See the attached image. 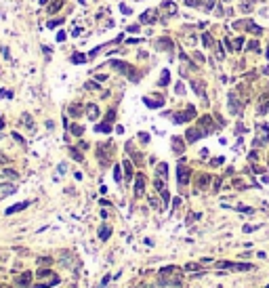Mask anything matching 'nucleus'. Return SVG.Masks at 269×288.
I'll list each match as a JSON object with an SVG mask.
<instances>
[{"label": "nucleus", "instance_id": "obj_1", "mask_svg": "<svg viewBox=\"0 0 269 288\" xmlns=\"http://www.w3.org/2000/svg\"><path fill=\"white\" fill-rule=\"evenodd\" d=\"M109 63H112V67H114V69H118V71H120V74L128 76V78H130V82H137V80H139V71H137L135 67L126 65L124 61H118V59H114V61H109Z\"/></svg>", "mask_w": 269, "mask_h": 288}, {"label": "nucleus", "instance_id": "obj_2", "mask_svg": "<svg viewBox=\"0 0 269 288\" xmlns=\"http://www.w3.org/2000/svg\"><path fill=\"white\" fill-rule=\"evenodd\" d=\"M112 143H99L97 145V158H99V162L105 166L107 164V160H109V156H112Z\"/></svg>", "mask_w": 269, "mask_h": 288}, {"label": "nucleus", "instance_id": "obj_3", "mask_svg": "<svg viewBox=\"0 0 269 288\" xmlns=\"http://www.w3.org/2000/svg\"><path fill=\"white\" fill-rule=\"evenodd\" d=\"M195 116V109L189 105V107H185V112H179V114H175L173 116V120H175V122L177 124H181V122H189V120Z\"/></svg>", "mask_w": 269, "mask_h": 288}, {"label": "nucleus", "instance_id": "obj_4", "mask_svg": "<svg viewBox=\"0 0 269 288\" xmlns=\"http://www.w3.org/2000/svg\"><path fill=\"white\" fill-rule=\"evenodd\" d=\"M221 269H235V271H244V269H252V265H248V263H229V261H221L217 263Z\"/></svg>", "mask_w": 269, "mask_h": 288}, {"label": "nucleus", "instance_id": "obj_5", "mask_svg": "<svg viewBox=\"0 0 269 288\" xmlns=\"http://www.w3.org/2000/svg\"><path fill=\"white\" fill-rule=\"evenodd\" d=\"M204 135H208L202 126H193V128H189L187 133H185V139L189 141V143H193V141H198V139H202Z\"/></svg>", "mask_w": 269, "mask_h": 288}, {"label": "nucleus", "instance_id": "obj_6", "mask_svg": "<svg viewBox=\"0 0 269 288\" xmlns=\"http://www.w3.org/2000/svg\"><path fill=\"white\" fill-rule=\"evenodd\" d=\"M177 177H179V183H181V185H187V183H189L191 171L187 168V166H185L183 162H179V166H177Z\"/></svg>", "mask_w": 269, "mask_h": 288}, {"label": "nucleus", "instance_id": "obj_7", "mask_svg": "<svg viewBox=\"0 0 269 288\" xmlns=\"http://www.w3.org/2000/svg\"><path fill=\"white\" fill-rule=\"evenodd\" d=\"M227 101H229V109H231V114H233V116H240V112H242V107H244V103H242V101H238V97H235V93H229V97H227Z\"/></svg>", "mask_w": 269, "mask_h": 288}, {"label": "nucleus", "instance_id": "obj_8", "mask_svg": "<svg viewBox=\"0 0 269 288\" xmlns=\"http://www.w3.org/2000/svg\"><path fill=\"white\" fill-rule=\"evenodd\" d=\"M191 88L198 93V97L206 99V82L204 80H191Z\"/></svg>", "mask_w": 269, "mask_h": 288}, {"label": "nucleus", "instance_id": "obj_9", "mask_svg": "<svg viewBox=\"0 0 269 288\" xmlns=\"http://www.w3.org/2000/svg\"><path fill=\"white\" fill-rule=\"evenodd\" d=\"M143 191H145V177L143 175H137V179H135V196L141 198Z\"/></svg>", "mask_w": 269, "mask_h": 288}, {"label": "nucleus", "instance_id": "obj_10", "mask_svg": "<svg viewBox=\"0 0 269 288\" xmlns=\"http://www.w3.org/2000/svg\"><path fill=\"white\" fill-rule=\"evenodd\" d=\"M156 46L160 51H170V49H173V40H170V38H160L156 42Z\"/></svg>", "mask_w": 269, "mask_h": 288}, {"label": "nucleus", "instance_id": "obj_11", "mask_svg": "<svg viewBox=\"0 0 269 288\" xmlns=\"http://www.w3.org/2000/svg\"><path fill=\"white\" fill-rule=\"evenodd\" d=\"M210 185V177L208 175H198V181H195V187L198 189H206Z\"/></svg>", "mask_w": 269, "mask_h": 288}, {"label": "nucleus", "instance_id": "obj_12", "mask_svg": "<svg viewBox=\"0 0 269 288\" xmlns=\"http://www.w3.org/2000/svg\"><path fill=\"white\" fill-rule=\"evenodd\" d=\"M267 112H269V93L263 95L259 101V114H267Z\"/></svg>", "mask_w": 269, "mask_h": 288}, {"label": "nucleus", "instance_id": "obj_13", "mask_svg": "<svg viewBox=\"0 0 269 288\" xmlns=\"http://www.w3.org/2000/svg\"><path fill=\"white\" fill-rule=\"evenodd\" d=\"M17 284H19V286H30V284H32V271L21 273V276L17 278Z\"/></svg>", "mask_w": 269, "mask_h": 288}, {"label": "nucleus", "instance_id": "obj_14", "mask_svg": "<svg viewBox=\"0 0 269 288\" xmlns=\"http://www.w3.org/2000/svg\"><path fill=\"white\" fill-rule=\"evenodd\" d=\"M185 145H183V139L181 137H173V152L175 154H183Z\"/></svg>", "mask_w": 269, "mask_h": 288}, {"label": "nucleus", "instance_id": "obj_15", "mask_svg": "<svg viewBox=\"0 0 269 288\" xmlns=\"http://www.w3.org/2000/svg\"><path fill=\"white\" fill-rule=\"evenodd\" d=\"M244 26H246V28H248V32H250V34H254V36H259V34L263 32V30L257 26V23H252L250 19H246V21H244Z\"/></svg>", "mask_w": 269, "mask_h": 288}, {"label": "nucleus", "instance_id": "obj_16", "mask_svg": "<svg viewBox=\"0 0 269 288\" xmlns=\"http://www.w3.org/2000/svg\"><path fill=\"white\" fill-rule=\"evenodd\" d=\"M23 208H28V202H19V204L9 206V208H7V214H15V212H19V210H23Z\"/></svg>", "mask_w": 269, "mask_h": 288}, {"label": "nucleus", "instance_id": "obj_17", "mask_svg": "<svg viewBox=\"0 0 269 288\" xmlns=\"http://www.w3.org/2000/svg\"><path fill=\"white\" fill-rule=\"evenodd\" d=\"M254 2H257V0H242L240 11H242V13H250V11H252V7H254Z\"/></svg>", "mask_w": 269, "mask_h": 288}, {"label": "nucleus", "instance_id": "obj_18", "mask_svg": "<svg viewBox=\"0 0 269 288\" xmlns=\"http://www.w3.org/2000/svg\"><path fill=\"white\" fill-rule=\"evenodd\" d=\"M122 166H124L126 181H130V179H133V162H130V160H124V162H122Z\"/></svg>", "mask_w": 269, "mask_h": 288}, {"label": "nucleus", "instance_id": "obj_19", "mask_svg": "<svg viewBox=\"0 0 269 288\" xmlns=\"http://www.w3.org/2000/svg\"><path fill=\"white\" fill-rule=\"evenodd\" d=\"M69 116H74V118H78V116H82V105L80 103H74V105H69Z\"/></svg>", "mask_w": 269, "mask_h": 288}, {"label": "nucleus", "instance_id": "obj_20", "mask_svg": "<svg viewBox=\"0 0 269 288\" xmlns=\"http://www.w3.org/2000/svg\"><path fill=\"white\" fill-rule=\"evenodd\" d=\"M86 114H88L90 120H97V118H99V107H97V105H88L86 107Z\"/></svg>", "mask_w": 269, "mask_h": 288}, {"label": "nucleus", "instance_id": "obj_21", "mask_svg": "<svg viewBox=\"0 0 269 288\" xmlns=\"http://www.w3.org/2000/svg\"><path fill=\"white\" fill-rule=\"evenodd\" d=\"M112 236V227H107V225H101V229H99V238L103 240V242H105V240Z\"/></svg>", "mask_w": 269, "mask_h": 288}, {"label": "nucleus", "instance_id": "obj_22", "mask_svg": "<svg viewBox=\"0 0 269 288\" xmlns=\"http://www.w3.org/2000/svg\"><path fill=\"white\" fill-rule=\"evenodd\" d=\"M55 284H59V278H57V276H55L51 282H40V284H36L34 288H51V286H55Z\"/></svg>", "mask_w": 269, "mask_h": 288}, {"label": "nucleus", "instance_id": "obj_23", "mask_svg": "<svg viewBox=\"0 0 269 288\" xmlns=\"http://www.w3.org/2000/svg\"><path fill=\"white\" fill-rule=\"evenodd\" d=\"M152 21H156L154 11H145V15H141V23H152Z\"/></svg>", "mask_w": 269, "mask_h": 288}, {"label": "nucleus", "instance_id": "obj_24", "mask_svg": "<svg viewBox=\"0 0 269 288\" xmlns=\"http://www.w3.org/2000/svg\"><path fill=\"white\" fill-rule=\"evenodd\" d=\"M160 9H164V11H170V15H173V13H177V4H175V2H162V4H160Z\"/></svg>", "mask_w": 269, "mask_h": 288}, {"label": "nucleus", "instance_id": "obj_25", "mask_svg": "<svg viewBox=\"0 0 269 288\" xmlns=\"http://www.w3.org/2000/svg\"><path fill=\"white\" fill-rule=\"evenodd\" d=\"M95 131H99V133H109V131H112V124H109V122H101V124H97Z\"/></svg>", "mask_w": 269, "mask_h": 288}, {"label": "nucleus", "instance_id": "obj_26", "mask_svg": "<svg viewBox=\"0 0 269 288\" xmlns=\"http://www.w3.org/2000/svg\"><path fill=\"white\" fill-rule=\"evenodd\" d=\"M166 173H168V166L162 162L160 166H158V177H162V179H166Z\"/></svg>", "mask_w": 269, "mask_h": 288}, {"label": "nucleus", "instance_id": "obj_27", "mask_svg": "<svg viewBox=\"0 0 269 288\" xmlns=\"http://www.w3.org/2000/svg\"><path fill=\"white\" fill-rule=\"evenodd\" d=\"M51 263H53V259H51V257H40V259H38V265H40V267H42V265H44V267H48Z\"/></svg>", "mask_w": 269, "mask_h": 288}, {"label": "nucleus", "instance_id": "obj_28", "mask_svg": "<svg viewBox=\"0 0 269 288\" xmlns=\"http://www.w3.org/2000/svg\"><path fill=\"white\" fill-rule=\"evenodd\" d=\"M61 4H63V2H61V0H55V2H53L51 7H48V13H57V11L61 9Z\"/></svg>", "mask_w": 269, "mask_h": 288}, {"label": "nucleus", "instance_id": "obj_29", "mask_svg": "<svg viewBox=\"0 0 269 288\" xmlns=\"http://www.w3.org/2000/svg\"><path fill=\"white\" fill-rule=\"evenodd\" d=\"M69 154H71V158H76L78 162H84V158H82V154H80L78 149H74V147H69Z\"/></svg>", "mask_w": 269, "mask_h": 288}, {"label": "nucleus", "instance_id": "obj_30", "mask_svg": "<svg viewBox=\"0 0 269 288\" xmlns=\"http://www.w3.org/2000/svg\"><path fill=\"white\" fill-rule=\"evenodd\" d=\"M71 61H74V63H84V61H86V55H82V53H76L74 57H71Z\"/></svg>", "mask_w": 269, "mask_h": 288}, {"label": "nucleus", "instance_id": "obj_31", "mask_svg": "<svg viewBox=\"0 0 269 288\" xmlns=\"http://www.w3.org/2000/svg\"><path fill=\"white\" fill-rule=\"evenodd\" d=\"M242 44H244V38H235V40H233V44H231V51L242 49Z\"/></svg>", "mask_w": 269, "mask_h": 288}, {"label": "nucleus", "instance_id": "obj_32", "mask_svg": "<svg viewBox=\"0 0 269 288\" xmlns=\"http://www.w3.org/2000/svg\"><path fill=\"white\" fill-rule=\"evenodd\" d=\"M143 101H145V105H149V107H160V105H162V99H160V101H152V99L145 97Z\"/></svg>", "mask_w": 269, "mask_h": 288}, {"label": "nucleus", "instance_id": "obj_33", "mask_svg": "<svg viewBox=\"0 0 269 288\" xmlns=\"http://www.w3.org/2000/svg\"><path fill=\"white\" fill-rule=\"evenodd\" d=\"M38 276H40V278H55V273H53V271H48V269H42V267H40Z\"/></svg>", "mask_w": 269, "mask_h": 288}, {"label": "nucleus", "instance_id": "obj_34", "mask_svg": "<svg viewBox=\"0 0 269 288\" xmlns=\"http://www.w3.org/2000/svg\"><path fill=\"white\" fill-rule=\"evenodd\" d=\"M71 133H74L76 137H80V135L84 133V128H82V126H78V124H71Z\"/></svg>", "mask_w": 269, "mask_h": 288}, {"label": "nucleus", "instance_id": "obj_35", "mask_svg": "<svg viewBox=\"0 0 269 288\" xmlns=\"http://www.w3.org/2000/svg\"><path fill=\"white\" fill-rule=\"evenodd\" d=\"M160 84H162V86H166V84H168V69H164V71H162V80H160Z\"/></svg>", "mask_w": 269, "mask_h": 288}, {"label": "nucleus", "instance_id": "obj_36", "mask_svg": "<svg viewBox=\"0 0 269 288\" xmlns=\"http://www.w3.org/2000/svg\"><path fill=\"white\" fill-rule=\"evenodd\" d=\"M114 179L120 183L122 181V173H120V166H116V168H114Z\"/></svg>", "mask_w": 269, "mask_h": 288}, {"label": "nucleus", "instance_id": "obj_37", "mask_svg": "<svg viewBox=\"0 0 269 288\" xmlns=\"http://www.w3.org/2000/svg\"><path fill=\"white\" fill-rule=\"evenodd\" d=\"M202 42H204V44L208 46V49H210V46H212V38H210L208 34H204V36H202Z\"/></svg>", "mask_w": 269, "mask_h": 288}, {"label": "nucleus", "instance_id": "obj_38", "mask_svg": "<svg viewBox=\"0 0 269 288\" xmlns=\"http://www.w3.org/2000/svg\"><path fill=\"white\" fill-rule=\"evenodd\" d=\"M2 175H4V177H9V179H17V177H19V175H17L15 171H9V168H7V171H4Z\"/></svg>", "mask_w": 269, "mask_h": 288}, {"label": "nucleus", "instance_id": "obj_39", "mask_svg": "<svg viewBox=\"0 0 269 288\" xmlns=\"http://www.w3.org/2000/svg\"><path fill=\"white\" fill-rule=\"evenodd\" d=\"M187 7H200V0H185Z\"/></svg>", "mask_w": 269, "mask_h": 288}, {"label": "nucleus", "instance_id": "obj_40", "mask_svg": "<svg viewBox=\"0 0 269 288\" xmlns=\"http://www.w3.org/2000/svg\"><path fill=\"white\" fill-rule=\"evenodd\" d=\"M162 200H164V204H168V191L166 189H162Z\"/></svg>", "mask_w": 269, "mask_h": 288}, {"label": "nucleus", "instance_id": "obj_41", "mask_svg": "<svg viewBox=\"0 0 269 288\" xmlns=\"http://www.w3.org/2000/svg\"><path fill=\"white\" fill-rule=\"evenodd\" d=\"M257 227L254 225H244V231H246V233H250V231H254Z\"/></svg>", "mask_w": 269, "mask_h": 288}, {"label": "nucleus", "instance_id": "obj_42", "mask_svg": "<svg viewBox=\"0 0 269 288\" xmlns=\"http://www.w3.org/2000/svg\"><path fill=\"white\" fill-rule=\"evenodd\" d=\"M0 97H4V99L9 97L11 99V90H0Z\"/></svg>", "mask_w": 269, "mask_h": 288}, {"label": "nucleus", "instance_id": "obj_43", "mask_svg": "<svg viewBox=\"0 0 269 288\" xmlns=\"http://www.w3.org/2000/svg\"><path fill=\"white\" fill-rule=\"evenodd\" d=\"M187 269H189V271H198V265H195V263H189Z\"/></svg>", "mask_w": 269, "mask_h": 288}, {"label": "nucleus", "instance_id": "obj_44", "mask_svg": "<svg viewBox=\"0 0 269 288\" xmlns=\"http://www.w3.org/2000/svg\"><path fill=\"white\" fill-rule=\"evenodd\" d=\"M120 9H122V13H124V15H130V9H128V7H126V4H122V7H120Z\"/></svg>", "mask_w": 269, "mask_h": 288}, {"label": "nucleus", "instance_id": "obj_45", "mask_svg": "<svg viewBox=\"0 0 269 288\" xmlns=\"http://www.w3.org/2000/svg\"><path fill=\"white\" fill-rule=\"evenodd\" d=\"M139 139H141L143 143H147V141H149V135H143V133H141V135H139Z\"/></svg>", "mask_w": 269, "mask_h": 288}, {"label": "nucleus", "instance_id": "obj_46", "mask_svg": "<svg viewBox=\"0 0 269 288\" xmlns=\"http://www.w3.org/2000/svg\"><path fill=\"white\" fill-rule=\"evenodd\" d=\"M13 139H15V141H19V143H23V137H21V135H17V133H13Z\"/></svg>", "mask_w": 269, "mask_h": 288}, {"label": "nucleus", "instance_id": "obj_47", "mask_svg": "<svg viewBox=\"0 0 269 288\" xmlns=\"http://www.w3.org/2000/svg\"><path fill=\"white\" fill-rule=\"evenodd\" d=\"M7 162H9V158L4 154H0V164H7Z\"/></svg>", "mask_w": 269, "mask_h": 288}, {"label": "nucleus", "instance_id": "obj_48", "mask_svg": "<svg viewBox=\"0 0 269 288\" xmlns=\"http://www.w3.org/2000/svg\"><path fill=\"white\" fill-rule=\"evenodd\" d=\"M126 32H133V34H135V32H139V28H137V26H130V28H126Z\"/></svg>", "mask_w": 269, "mask_h": 288}, {"label": "nucleus", "instance_id": "obj_49", "mask_svg": "<svg viewBox=\"0 0 269 288\" xmlns=\"http://www.w3.org/2000/svg\"><path fill=\"white\" fill-rule=\"evenodd\" d=\"M214 2H217V0H206V7H208V9H212V7H214Z\"/></svg>", "mask_w": 269, "mask_h": 288}, {"label": "nucleus", "instance_id": "obj_50", "mask_svg": "<svg viewBox=\"0 0 269 288\" xmlns=\"http://www.w3.org/2000/svg\"><path fill=\"white\" fill-rule=\"evenodd\" d=\"M219 187H221V179H217V181H214V191H219Z\"/></svg>", "mask_w": 269, "mask_h": 288}, {"label": "nucleus", "instance_id": "obj_51", "mask_svg": "<svg viewBox=\"0 0 269 288\" xmlns=\"http://www.w3.org/2000/svg\"><path fill=\"white\" fill-rule=\"evenodd\" d=\"M179 204H181V198H175V200H173V206H175V208H177V206H179Z\"/></svg>", "mask_w": 269, "mask_h": 288}, {"label": "nucleus", "instance_id": "obj_52", "mask_svg": "<svg viewBox=\"0 0 269 288\" xmlns=\"http://www.w3.org/2000/svg\"><path fill=\"white\" fill-rule=\"evenodd\" d=\"M46 2H48V0H40V4H46Z\"/></svg>", "mask_w": 269, "mask_h": 288}, {"label": "nucleus", "instance_id": "obj_53", "mask_svg": "<svg viewBox=\"0 0 269 288\" xmlns=\"http://www.w3.org/2000/svg\"><path fill=\"white\" fill-rule=\"evenodd\" d=\"M267 57H269V49H267Z\"/></svg>", "mask_w": 269, "mask_h": 288}, {"label": "nucleus", "instance_id": "obj_54", "mask_svg": "<svg viewBox=\"0 0 269 288\" xmlns=\"http://www.w3.org/2000/svg\"><path fill=\"white\" fill-rule=\"evenodd\" d=\"M0 288H7V286H0Z\"/></svg>", "mask_w": 269, "mask_h": 288}, {"label": "nucleus", "instance_id": "obj_55", "mask_svg": "<svg viewBox=\"0 0 269 288\" xmlns=\"http://www.w3.org/2000/svg\"><path fill=\"white\" fill-rule=\"evenodd\" d=\"M267 288H269V286H267Z\"/></svg>", "mask_w": 269, "mask_h": 288}]
</instances>
